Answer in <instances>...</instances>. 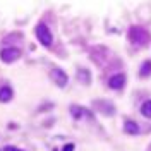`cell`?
<instances>
[{"label": "cell", "instance_id": "ba28073f", "mask_svg": "<svg viewBox=\"0 0 151 151\" xmlns=\"http://www.w3.org/2000/svg\"><path fill=\"white\" fill-rule=\"evenodd\" d=\"M94 105H98V107H101L100 110L103 113H107V115H112L115 110H113V105H110V103H103V101H96Z\"/></svg>", "mask_w": 151, "mask_h": 151}, {"label": "cell", "instance_id": "6da1fadb", "mask_svg": "<svg viewBox=\"0 0 151 151\" xmlns=\"http://www.w3.org/2000/svg\"><path fill=\"white\" fill-rule=\"evenodd\" d=\"M129 39H131V43H134V45L143 46V45H146L150 41V33L144 28H141V26H132L131 29H129Z\"/></svg>", "mask_w": 151, "mask_h": 151}, {"label": "cell", "instance_id": "277c9868", "mask_svg": "<svg viewBox=\"0 0 151 151\" xmlns=\"http://www.w3.org/2000/svg\"><path fill=\"white\" fill-rule=\"evenodd\" d=\"M50 77L55 81L58 86H65V84H67V74H65L64 71H60V69H53V71L50 72Z\"/></svg>", "mask_w": 151, "mask_h": 151}, {"label": "cell", "instance_id": "8fae6325", "mask_svg": "<svg viewBox=\"0 0 151 151\" xmlns=\"http://www.w3.org/2000/svg\"><path fill=\"white\" fill-rule=\"evenodd\" d=\"M64 151H74V144H65V146H64Z\"/></svg>", "mask_w": 151, "mask_h": 151}, {"label": "cell", "instance_id": "7a4b0ae2", "mask_svg": "<svg viewBox=\"0 0 151 151\" xmlns=\"http://www.w3.org/2000/svg\"><path fill=\"white\" fill-rule=\"evenodd\" d=\"M36 36L38 39L41 41V45H45V46H48V45H52V33H50V29H48V26H45V24H39L36 28Z\"/></svg>", "mask_w": 151, "mask_h": 151}, {"label": "cell", "instance_id": "9c48e42d", "mask_svg": "<svg viewBox=\"0 0 151 151\" xmlns=\"http://www.w3.org/2000/svg\"><path fill=\"white\" fill-rule=\"evenodd\" d=\"M151 74V60H146L144 64H143V67H141V71H139V76L141 77H146V76Z\"/></svg>", "mask_w": 151, "mask_h": 151}, {"label": "cell", "instance_id": "8992f818", "mask_svg": "<svg viewBox=\"0 0 151 151\" xmlns=\"http://www.w3.org/2000/svg\"><path fill=\"white\" fill-rule=\"evenodd\" d=\"M124 129L127 134H132V136H136L137 132H139V125L136 124V122H132V120H127L125 122V125H124Z\"/></svg>", "mask_w": 151, "mask_h": 151}, {"label": "cell", "instance_id": "52a82bcc", "mask_svg": "<svg viewBox=\"0 0 151 151\" xmlns=\"http://www.w3.org/2000/svg\"><path fill=\"white\" fill-rule=\"evenodd\" d=\"M12 100V89L10 88H2L0 89V101H10Z\"/></svg>", "mask_w": 151, "mask_h": 151}, {"label": "cell", "instance_id": "7c38bea8", "mask_svg": "<svg viewBox=\"0 0 151 151\" xmlns=\"http://www.w3.org/2000/svg\"><path fill=\"white\" fill-rule=\"evenodd\" d=\"M5 151H21V150H16V148H12V146H7Z\"/></svg>", "mask_w": 151, "mask_h": 151}, {"label": "cell", "instance_id": "3957f363", "mask_svg": "<svg viewBox=\"0 0 151 151\" xmlns=\"http://www.w3.org/2000/svg\"><path fill=\"white\" fill-rule=\"evenodd\" d=\"M19 55H21V52H19L17 48H7V50H2V53H0V58H2L3 62L10 64V62L17 60Z\"/></svg>", "mask_w": 151, "mask_h": 151}, {"label": "cell", "instance_id": "30bf717a", "mask_svg": "<svg viewBox=\"0 0 151 151\" xmlns=\"http://www.w3.org/2000/svg\"><path fill=\"white\" fill-rule=\"evenodd\" d=\"M141 113H143L144 117H148V118H151V100H148V101H144V103L141 105Z\"/></svg>", "mask_w": 151, "mask_h": 151}, {"label": "cell", "instance_id": "5b68a950", "mask_svg": "<svg viewBox=\"0 0 151 151\" xmlns=\"http://www.w3.org/2000/svg\"><path fill=\"white\" fill-rule=\"evenodd\" d=\"M124 84H125V76L124 74L112 76L110 81H108V86H110L112 89H120V88H124Z\"/></svg>", "mask_w": 151, "mask_h": 151}]
</instances>
